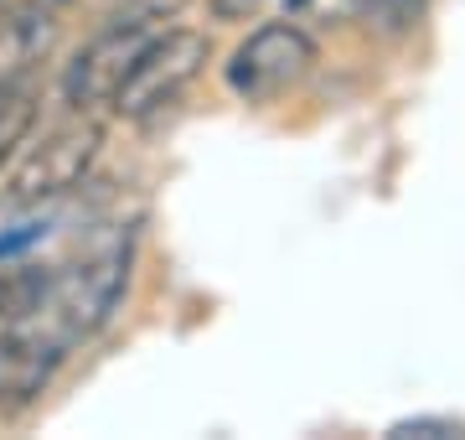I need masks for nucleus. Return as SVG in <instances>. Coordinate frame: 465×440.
<instances>
[{
    "label": "nucleus",
    "mask_w": 465,
    "mask_h": 440,
    "mask_svg": "<svg viewBox=\"0 0 465 440\" xmlns=\"http://www.w3.org/2000/svg\"><path fill=\"white\" fill-rule=\"evenodd\" d=\"M36 104H42L36 73H21V78H11V84H0V166L11 161V151H16L21 140L32 135Z\"/></svg>",
    "instance_id": "0eeeda50"
},
{
    "label": "nucleus",
    "mask_w": 465,
    "mask_h": 440,
    "mask_svg": "<svg viewBox=\"0 0 465 440\" xmlns=\"http://www.w3.org/2000/svg\"><path fill=\"white\" fill-rule=\"evenodd\" d=\"M63 357L32 342L21 326H0V420H11L52 384Z\"/></svg>",
    "instance_id": "423d86ee"
},
{
    "label": "nucleus",
    "mask_w": 465,
    "mask_h": 440,
    "mask_svg": "<svg viewBox=\"0 0 465 440\" xmlns=\"http://www.w3.org/2000/svg\"><path fill=\"white\" fill-rule=\"evenodd\" d=\"M213 5V16H223V21H249L264 0H207Z\"/></svg>",
    "instance_id": "f8f14e48"
},
{
    "label": "nucleus",
    "mask_w": 465,
    "mask_h": 440,
    "mask_svg": "<svg viewBox=\"0 0 465 440\" xmlns=\"http://www.w3.org/2000/svg\"><path fill=\"white\" fill-rule=\"evenodd\" d=\"M207 36L202 32H155L140 47V57H134L130 78L119 84L114 94V115L124 119H150L161 115L166 104H176L186 94V88L202 78V68H207Z\"/></svg>",
    "instance_id": "7ed1b4c3"
},
{
    "label": "nucleus",
    "mask_w": 465,
    "mask_h": 440,
    "mask_svg": "<svg viewBox=\"0 0 465 440\" xmlns=\"http://www.w3.org/2000/svg\"><path fill=\"white\" fill-rule=\"evenodd\" d=\"M372 11L388 21V32H409L419 21V11H424V0H372ZM372 11H367V16H372Z\"/></svg>",
    "instance_id": "9b49d317"
},
{
    "label": "nucleus",
    "mask_w": 465,
    "mask_h": 440,
    "mask_svg": "<svg viewBox=\"0 0 465 440\" xmlns=\"http://www.w3.org/2000/svg\"><path fill=\"white\" fill-rule=\"evenodd\" d=\"M465 440V425L460 420H445V415H414V420H399V425H388V440Z\"/></svg>",
    "instance_id": "9d476101"
},
{
    "label": "nucleus",
    "mask_w": 465,
    "mask_h": 440,
    "mask_svg": "<svg viewBox=\"0 0 465 440\" xmlns=\"http://www.w3.org/2000/svg\"><path fill=\"white\" fill-rule=\"evenodd\" d=\"M311 68H316V42L290 21H269L232 47L228 88L243 104H274L280 94L305 84Z\"/></svg>",
    "instance_id": "20e7f679"
},
{
    "label": "nucleus",
    "mask_w": 465,
    "mask_h": 440,
    "mask_svg": "<svg viewBox=\"0 0 465 440\" xmlns=\"http://www.w3.org/2000/svg\"><path fill=\"white\" fill-rule=\"evenodd\" d=\"M99 151H104L99 119L78 115V119H67V125H52L42 140L26 145V155H21L16 166H11V176L0 182V203L16 207V213L21 207L57 203L73 186H84V176L94 171Z\"/></svg>",
    "instance_id": "f03ea898"
},
{
    "label": "nucleus",
    "mask_w": 465,
    "mask_h": 440,
    "mask_svg": "<svg viewBox=\"0 0 465 440\" xmlns=\"http://www.w3.org/2000/svg\"><path fill=\"white\" fill-rule=\"evenodd\" d=\"M186 0H119L109 11V26H134V32H161Z\"/></svg>",
    "instance_id": "1a4fd4ad"
},
{
    "label": "nucleus",
    "mask_w": 465,
    "mask_h": 440,
    "mask_svg": "<svg viewBox=\"0 0 465 440\" xmlns=\"http://www.w3.org/2000/svg\"><path fill=\"white\" fill-rule=\"evenodd\" d=\"M124 285H130V228L124 234H94L57 270H47V290H42L36 311L11 326H21L47 353L67 357L78 342L104 332V322L124 301Z\"/></svg>",
    "instance_id": "f257e3e1"
},
{
    "label": "nucleus",
    "mask_w": 465,
    "mask_h": 440,
    "mask_svg": "<svg viewBox=\"0 0 465 440\" xmlns=\"http://www.w3.org/2000/svg\"><path fill=\"white\" fill-rule=\"evenodd\" d=\"M155 32H134V26H104L94 42H88L73 63H67V104L84 115V109H94V104H114L119 84L130 78L134 57H140V47H145Z\"/></svg>",
    "instance_id": "39448f33"
},
{
    "label": "nucleus",
    "mask_w": 465,
    "mask_h": 440,
    "mask_svg": "<svg viewBox=\"0 0 465 440\" xmlns=\"http://www.w3.org/2000/svg\"><path fill=\"white\" fill-rule=\"evenodd\" d=\"M32 5H42V11H63V5H73V0H32Z\"/></svg>",
    "instance_id": "ddd939ff"
},
{
    "label": "nucleus",
    "mask_w": 465,
    "mask_h": 440,
    "mask_svg": "<svg viewBox=\"0 0 465 440\" xmlns=\"http://www.w3.org/2000/svg\"><path fill=\"white\" fill-rule=\"evenodd\" d=\"M42 290H47V270L42 265H0V326L32 316Z\"/></svg>",
    "instance_id": "6e6552de"
}]
</instances>
